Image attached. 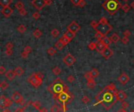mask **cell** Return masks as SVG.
<instances>
[{
  "instance_id": "ee69618b",
  "label": "cell",
  "mask_w": 134,
  "mask_h": 112,
  "mask_svg": "<svg viewBox=\"0 0 134 112\" xmlns=\"http://www.w3.org/2000/svg\"><path fill=\"white\" fill-rule=\"evenodd\" d=\"M122 108H124V109H127L128 107H129V104H128V102H126V100H124V101L122 102Z\"/></svg>"
},
{
  "instance_id": "484cf974",
  "label": "cell",
  "mask_w": 134,
  "mask_h": 112,
  "mask_svg": "<svg viewBox=\"0 0 134 112\" xmlns=\"http://www.w3.org/2000/svg\"><path fill=\"white\" fill-rule=\"evenodd\" d=\"M91 75L93 76V78H97L98 76H99V71H98V70L97 68H93L91 70Z\"/></svg>"
},
{
  "instance_id": "db71d44e",
  "label": "cell",
  "mask_w": 134,
  "mask_h": 112,
  "mask_svg": "<svg viewBox=\"0 0 134 112\" xmlns=\"http://www.w3.org/2000/svg\"><path fill=\"white\" fill-rule=\"evenodd\" d=\"M36 75H37L38 78H41V79H43V78H44L43 74L41 73V72H37V73H36Z\"/></svg>"
},
{
  "instance_id": "6f0895ef",
  "label": "cell",
  "mask_w": 134,
  "mask_h": 112,
  "mask_svg": "<svg viewBox=\"0 0 134 112\" xmlns=\"http://www.w3.org/2000/svg\"><path fill=\"white\" fill-rule=\"evenodd\" d=\"M6 72V68L4 66H0V73L4 74Z\"/></svg>"
},
{
  "instance_id": "60d3db41",
  "label": "cell",
  "mask_w": 134,
  "mask_h": 112,
  "mask_svg": "<svg viewBox=\"0 0 134 112\" xmlns=\"http://www.w3.org/2000/svg\"><path fill=\"white\" fill-rule=\"evenodd\" d=\"M32 104H33V106H34V107H35V108H36L37 109V110H38V111H39L40 110V103L39 102H38V101H35V102H33V103H32Z\"/></svg>"
},
{
  "instance_id": "7402d4cb",
  "label": "cell",
  "mask_w": 134,
  "mask_h": 112,
  "mask_svg": "<svg viewBox=\"0 0 134 112\" xmlns=\"http://www.w3.org/2000/svg\"><path fill=\"white\" fill-rule=\"evenodd\" d=\"M111 38V39L112 41V42H114V43H117L119 40H120V37L118 36V35L116 34V33H114V34H112L111 35V36L110 37Z\"/></svg>"
},
{
  "instance_id": "8fae6325",
  "label": "cell",
  "mask_w": 134,
  "mask_h": 112,
  "mask_svg": "<svg viewBox=\"0 0 134 112\" xmlns=\"http://www.w3.org/2000/svg\"><path fill=\"white\" fill-rule=\"evenodd\" d=\"M1 13L4 17H10L11 16V14L13 13V9L10 8V6H5L2 9Z\"/></svg>"
},
{
  "instance_id": "7dc6e473",
  "label": "cell",
  "mask_w": 134,
  "mask_h": 112,
  "mask_svg": "<svg viewBox=\"0 0 134 112\" xmlns=\"http://www.w3.org/2000/svg\"><path fill=\"white\" fill-rule=\"evenodd\" d=\"M82 101L84 103V104H87L88 102H89V98L86 96H83L82 99Z\"/></svg>"
},
{
  "instance_id": "30bf717a",
  "label": "cell",
  "mask_w": 134,
  "mask_h": 112,
  "mask_svg": "<svg viewBox=\"0 0 134 112\" xmlns=\"http://www.w3.org/2000/svg\"><path fill=\"white\" fill-rule=\"evenodd\" d=\"M70 99V96H69V93H67L66 92H62L61 93H59L58 95V100L60 101H61L63 104L64 103H66L67 100H69Z\"/></svg>"
},
{
  "instance_id": "94428289",
  "label": "cell",
  "mask_w": 134,
  "mask_h": 112,
  "mask_svg": "<svg viewBox=\"0 0 134 112\" xmlns=\"http://www.w3.org/2000/svg\"><path fill=\"white\" fill-rule=\"evenodd\" d=\"M118 112H127V111H126V109L122 108V109H120V110H118Z\"/></svg>"
},
{
  "instance_id": "f1b7e54d",
  "label": "cell",
  "mask_w": 134,
  "mask_h": 112,
  "mask_svg": "<svg viewBox=\"0 0 134 112\" xmlns=\"http://www.w3.org/2000/svg\"><path fill=\"white\" fill-rule=\"evenodd\" d=\"M26 30H27V28L24 24H20L19 27H17V31L21 34L24 33V32L26 31Z\"/></svg>"
},
{
  "instance_id": "9c48e42d",
  "label": "cell",
  "mask_w": 134,
  "mask_h": 112,
  "mask_svg": "<svg viewBox=\"0 0 134 112\" xmlns=\"http://www.w3.org/2000/svg\"><path fill=\"white\" fill-rule=\"evenodd\" d=\"M67 30L72 31V32H74V33H77V32L80 30V28H80V25L76 21H72L69 25L67 26Z\"/></svg>"
},
{
  "instance_id": "4dcf8cb0",
  "label": "cell",
  "mask_w": 134,
  "mask_h": 112,
  "mask_svg": "<svg viewBox=\"0 0 134 112\" xmlns=\"http://www.w3.org/2000/svg\"><path fill=\"white\" fill-rule=\"evenodd\" d=\"M97 42H92L88 45V48L89 49H91V50H94V49H97Z\"/></svg>"
},
{
  "instance_id": "5bb4252c",
  "label": "cell",
  "mask_w": 134,
  "mask_h": 112,
  "mask_svg": "<svg viewBox=\"0 0 134 112\" xmlns=\"http://www.w3.org/2000/svg\"><path fill=\"white\" fill-rule=\"evenodd\" d=\"M116 97H117V100L122 102L124 100H126V99L127 98V95L123 90H120V91H118L117 93H116Z\"/></svg>"
},
{
  "instance_id": "6da1fadb",
  "label": "cell",
  "mask_w": 134,
  "mask_h": 112,
  "mask_svg": "<svg viewBox=\"0 0 134 112\" xmlns=\"http://www.w3.org/2000/svg\"><path fill=\"white\" fill-rule=\"evenodd\" d=\"M102 6L108 12L110 15H114L116 12L119 10V9L122 8V5L118 0H106L102 4Z\"/></svg>"
},
{
  "instance_id": "44dd1931",
  "label": "cell",
  "mask_w": 134,
  "mask_h": 112,
  "mask_svg": "<svg viewBox=\"0 0 134 112\" xmlns=\"http://www.w3.org/2000/svg\"><path fill=\"white\" fill-rule=\"evenodd\" d=\"M13 71L17 76H21L24 74V70L22 67H17Z\"/></svg>"
},
{
  "instance_id": "e0dca14e",
  "label": "cell",
  "mask_w": 134,
  "mask_h": 112,
  "mask_svg": "<svg viewBox=\"0 0 134 112\" xmlns=\"http://www.w3.org/2000/svg\"><path fill=\"white\" fill-rule=\"evenodd\" d=\"M59 40L61 41V42L62 43H63L64 46H67V44H69V42L71 41V39H68V38H67L64 34L63 35H62V36H61V38H60V39H59Z\"/></svg>"
},
{
  "instance_id": "bcb514c9",
  "label": "cell",
  "mask_w": 134,
  "mask_h": 112,
  "mask_svg": "<svg viewBox=\"0 0 134 112\" xmlns=\"http://www.w3.org/2000/svg\"><path fill=\"white\" fill-rule=\"evenodd\" d=\"M90 25H91V27L93 28V29H95L97 28V26L98 25V22H97L96 20H92L91 23H90Z\"/></svg>"
},
{
  "instance_id": "74e56055",
  "label": "cell",
  "mask_w": 134,
  "mask_h": 112,
  "mask_svg": "<svg viewBox=\"0 0 134 112\" xmlns=\"http://www.w3.org/2000/svg\"><path fill=\"white\" fill-rule=\"evenodd\" d=\"M84 77L85 78V79L86 80H89V79H92V78H93V76L91 75V73H90V71L89 72H85V74H84Z\"/></svg>"
},
{
  "instance_id": "8992f818",
  "label": "cell",
  "mask_w": 134,
  "mask_h": 112,
  "mask_svg": "<svg viewBox=\"0 0 134 112\" xmlns=\"http://www.w3.org/2000/svg\"><path fill=\"white\" fill-rule=\"evenodd\" d=\"M63 61L64 63L66 64L67 66L70 67V66H72L73 64L76 62V59L75 57L72 56L71 53H68L67 55H66L63 59Z\"/></svg>"
},
{
  "instance_id": "c3c4849f",
  "label": "cell",
  "mask_w": 134,
  "mask_h": 112,
  "mask_svg": "<svg viewBox=\"0 0 134 112\" xmlns=\"http://www.w3.org/2000/svg\"><path fill=\"white\" fill-rule=\"evenodd\" d=\"M123 35L125 37H128L129 38L130 35H131V32H130V31H129V30H126L125 31H123Z\"/></svg>"
},
{
  "instance_id": "816d5d0a",
  "label": "cell",
  "mask_w": 134,
  "mask_h": 112,
  "mask_svg": "<svg viewBox=\"0 0 134 112\" xmlns=\"http://www.w3.org/2000/svg\"><path fill=\"white\" fill-rule=\"evenodd\" d=\"M67 80L69 82H71V83H72V82L74 81V76L73 75H69L67 77Z\"/></svg>"
},
{
  "instance_id": "003e7915",
  "label": "cell",
  "mask_w": 134,
  "mask_h": 112,
  "mask_svg": "<svg viewBox=\"0 0 134 112\" xmlns=\"http://www.w3.org/2000/svg\"><path fill=\"white\" fill-rule=\"evenodd\" d=\"M130 112H134V110H132V111H131Z\"/></svg>"
},
{
  "instance_id": "be15d7a7",
  "label": "cell",
  "mask_w": 134,
  "mask_h": 112,
  "mask_svg": "<svg viewBox=\"0 0 134 112\" xmlns=\"http://www.w3.org/2000/svg\"><path fill=\"white\" fill-rule=\"evenodd\" d=\"M2 112H10V111L8 110V109H6V108H5V109H3V110H2Z\"/></svg>"
},
{
  "instance_id": "e575fe53",
  "label": "cell",
  "mask_w": 134,
  "mask_h": 112,
  "mask_svg": "<svg viewBox=\"0 0 134 112\" xmlns=\"http://www.w3.org/2000/svg\"><path fill=\"white\" fill-rule=\"evenodd\" d=\"M8 87H9V84L7 83L6 82H5V81H2L1 82V84H0V88H1L2 90L6 89Z\"/></svg>"
},
{
  "instance_id": "7bdbcfd3",
  "label": "cell",
  "mask_w": 134,
  "mask_h": 112,
  "mask_svg": "<svg viewBox=\"0 0 134 112\" xmlns=\"http://www.w3.org/2000/svg\"><path fill=\"white\" fill-rule=\"evenodd\" d=\"M32 17H33V18L35 20H38L40 18V13H38V12H35V13H33V15H32Z\"/></svg>"
},
{
  "instance_id": "680465c9",
  "label": "cell",
  "mask_w": 134,
  "mask_h": 112,
  "mask_svg": "<svg viewBox=\"0 0 134 112\" xmlns=\"http://www.w3.org/2000/svg\"><path fill=\"white\" fill-rule=\"evenodd\" d=\"M53 3L52 0H46V6H49Z\"/></svg>"
},
{
  "instance_id": "ba28073f",
  "label": "cell",
  "mask_w": 134,
  "mask_h": 112,
  "mask_svg": "<svg viewBox=\"0 0 134 112\" xmlns=\"http://www.w3.org/2000/svg\"><path fill=\"white\" fill-rule=\"evenodd\" d=\"M12 100H13V102L17 103V104H22L24 103V98L22 95L19 92H14L12 95Z\"/></svg>"
},
{
  "instance_id": "8d00e7d4",
  "label": "cell",
  "mask_w": 134,
  "mask_h": 112,
  "mask_svg": "<svg viewBox=\"0 0 134 112\" xmlns=\"http://www.w3.org/2000/svg\"><path fill=\"white\" fill-rule=\"evenodd\" d=\"M99 22L100 24H108V19H107L105 17H101V18L100 19V21Z\"/></svg>"
},
{
  "instance_id": "52a82bcc",
  "label": "cell",
  "mask_w": 134,
  "mask_h": 112,
  "mask_svg": "<svg viewBox=\"0 0 134 112\" xmlns=\"http://www.w3.org/2000/svg\"><path fill=\"white\" fill-rule=\"evenodd\" d=\"M32 6L38 10H42L44 6H46V0H32Z\"/></svg>"
},
{
  "instance_id": "9a60e30c",
  "label": "cell",
  "mask_w": 134,
  "mask_h": 112,
  "mask_svg": "<svg viewBox=\"0 0 134 112\" xmlns=\"http://www.w3.org/2000/svg\"><path fill=\"white\" fill-rule=\"evenodd\" d=\"M107 48V46L104 45V42H102V41H100V42H97V51L98 53H102L104 49H105Z\"/></svg>"
},
{
  "instance_id": "d590c367",
  "label": "cell",
  "mask_w": 134,
  "mask_h": 112,
  "mask_svg": "<svg viewBox=\"0 0 134 112\" xmlns=\"http://www.w3.org/2000/svg\"><path fill=\"white\" fill-rule=\"evenodd\" d=\"M51 35H52V36L53 37H54V38H57L59 35H60V31L59 30H57V29H53L52 31H51Z\"/></svg>"
},
{
  "instance_id": "f5cc1de1",
  "label": "cell",
  "mask_w": 134,
  "mask_h": 112,
  "mask_svg": "<svg viewBox=\"0 0 134 112\" xmlns=\"http://www.w3.org/2000/svg\"><path fill=\"white\" fill-rule=\"evenodd\" d=\"M85 5H86V2H85V0H81V1H80V2H79V7H84Z\"/></svg>"
},
{
  "instance_id": "ac0fdd59",
  "label": "cell",
  "mask_w": 134,
  "mask_h": 112,
  "mask_svg": "<svg viewBox=\"0 0 134 112\" xmlns=\"http://www.w3.org/2000/svg\"><path fill=\"white\" fill-rule=\"evenodd\" d=\"M96 85H97V82H95L94 78L89 79V80L87 81V86L89 88V89H93V88L96 86Z\"/></svg>"
},
{
  "instance_id": "cb8c5ba5",
  "label": "cell",
  "mask_w": 134,
  "mask_h": 112,
  "mask_svg": "<svg viewBox=\"0 0 134 112\" xmlns=\"http://www.w3.org/2000/svg\"><path fill=\"white\" fill-rule=\"evenodd\" d=\"M104 37H105V35H104V34H102V33H100V32H99V31H97L96 34H95V38L97 39L98 42L102 41Z\"/></svg>"
},
{
  "instance_id": "ffe728a7",
  "label": "cell",
  "mask_w": 134,
  "mask_h": 112,
  "mask_svg": "<svg viewBox=\"0 0 134 112\" xmlns=\"http://www.w3.org/2000/svg\"><path fill=\"white\" fill-rule=\"evenodd\" d=\"M102 42H104V45H105L107 47H109L110 45L111 44L112 41H111V38H108V37L105 36V37L104 38V39L102 40Z\"/></svg>"
},
{
  "instance_id": "681fc988",
  "label": "cell",
  "mask_w": 134,
  "mask_h": 112,
  "mask_svg": "<svg viewBox=\"0 0 134 112\" xmlns=\"http://www.w3.org/2000/svg\"><path fill=\"white\" fill-rule=\"evenodd\" d=\"M80 1H81V0H71V2L74 6H79Z\"/></svg>"
},
{
  "instance_id": "03108f58",
  "label": "cell",
  "mask_w": 134,
  "mask_h": 112,
  "mask_svg": "<svg viewBox=\"0 0 134 112\" xmlns=\"http://www.w3.org/2000/svg\"><path fill=\"white\" fill-rule=\"evenodd\" d=\"M123 1H124V2H129V0H123Z\"/></svg>"
},
{
  "instance_id": "603a6c76",
  "label": "cell",
  "mask_w": 134,
  "mask_h": 112,
  "mask_svg": "<svg viewBox=\"0 0 134 112\" xmlns=\"http://www.w3.org/2000/svg\"><path fill=\"white\" fill-rule=\"evenodd\" d=\"M13 2V0H0V4L2 6H9Z\"/></svg>"
},
{
  "instance_id": "f907efd6",
  "label": "cell",
  "mask_w": 134,
  "mask_h": 112,
  "mask_svg": "<svg viewBox=\"0 0 134 112\" xmlns=\"http://www.w3.org/2000/svg\"><path fill=\"white\" fill-rule=\"evenodd\" d=\"M19 13H20L21 16H25L26 14H27V11L25 10V9L24 8V9H21V10H19Z\"/></svg>"
},
{
  "instance_id": "7a4b0ae2",
  "label": "cell",
  "mask_w": 134,
  "mask_h": 112,
  "mask_svg": "<svg viewBox=\"0 0 134 112\" xmlns=\"http://www.w3.org/2000/svg\"><path fill=\"white\" fill-rule=\"evenodd\" d=\"M112 29L113 27L111 24H103L98 22V25L95 28V30H96V31H99L100 33L104 34L105 36H107L112 31Z\"/></svg>"
},
{
  "instance_id": "d4e9b609",
  "label": "cell",
  "mask_w": 134,
  "mask_h": 112,
  "mask_svg": "<svg viewBox=\"0 0 134 112\" xmlns=\"http://www.w3.org/2000/svg\"><path fill=\"white\" fill-rule=\"evenodd\" d=\"M105 89H106V90H108V91H111V92H115V91H117V90H116L115 85L114 83H111L110 85H107V86L105 87Z\"/></svg>"
},
{
  "instance_id": "4fadbf2b",
  "label": "cell",
  "mask_w": 134,
  "mask_h": 112,
  "mask_svg": "<svg viewBox=\"0 0 134 112\" xmlns=\"http://www.w3.org/2000/svg\"><path fill=\"white\" fill-rule=\"evenodd\" d=\"M113 53H113L112 49H110L109 47H107V48L104 49V50L102 53H101V55H102L105 59H107V60H108V59L111 58L112 57Z\"/></svg>"
},
{
  "instance_id": "f546056e",
  "label": "cell",
  "mask_w": 134,
  "mask_h": 112,
  "mask_svg": "<svg viewBox=\"0 0 134 112\" xmlns=\"http://www.w3.org/2000/svg\"><path fill=\"white\" fill-rule=\"evenodd\" d=\"M61 72V67H58V66H56V67H53V73L54 74V75H60Z\"/></svg>"
},
{
  "instance_id": "5b68a950",
  "label": "cell",
  "mask_w": 134,
  "mask_h": 112,
  "mask_svg": "<svg viewBox=\"0 0 134 112\" xmlns=\"http://www.w3.org/2000/svg\"><path fill=\"white\" fill-rule=\"evenodd\" d=\"M13 100H11L6 98V97H5L2 95L0 96V107L2 109H5L8 107H10L13 104Z\"/></svg>"
},
{
  "instance_id": "836d02e7",
  "label": "cell",
  "mask_w": 134,
  "mask_h": 112,
  "mask_svg": "<svg viewBox=\"0 0 134 112\" xmlns=\"http://www.w3.org/2000/svg\"><path fill=\"white\" fill-rule=\"evenodd\" d=\"M24 4H23V2L21 1H18V2H16V4H15V7H16L17 10H21V9H24Z\"/></svg>"
},
{
  "instance_id": "91938a15",
  "label": "cell",
  "mask_w": 134,
  "mask_h": 112,
  "mask_svg": "<svg viewBox=\"0 0 134 112\" xmlns=\"http://www.w3.org/2000/svg\"><path fill=\"white\" fill-rule=\"evenodd\" d=\"M14 112H24V109L22 108H17Z\"/></svg>"
},
{
  "instance_id": "83f0119b",
  "label": "cell",
  "mask_w": 134,
  "mask_h": 112,
  "mask_svg": "<svg viewBox=\"0 0 134 112\" xmlns=\"http://www.w3.org/2000/svg\"><path fill=\"white\" fill-rule=\"evenodd\" d=\"M54 46H55V47H56V49H59V50H61V49H63L64 47L65 46L64 45V44L62 43L60 40L57 41V42H56L55 43V45H54Z\"/></svg>"
},
{
  "instance_id": "d6986e66",
  "label": "cell",
  "mask_w": 134,
  "mask_h": 112,
  "mask_svg": "<svg viewBox=\"0 0 134 112\" xmlns=\"http://www.w3.org/2000/svg\"><path fill=\"white\" fill-rule=\"evenodd\" d=\"M64 35H66V36H67L69 39L72 40L73 39H74V38H75L76 33H74V32L71 31H69V30H67V31L64 33Z\"/></svg>"
},
{
  "instance_id": "f35d334b",
  "label": "cell",
  "mask_w": 134,
  "mask_h": 112,
  "mask_svg": "<svg viewBox=\"0 0 134 112\" xmlns=\"http://www.w3.org/2000/svg\"><path fill=\"white\" fill-rule=\"evenodd\" d=\"M50 111H51V112H59L60 111V107L56 104H54L51 107V110Z\"/></svg>"
},
{
  "instance_id": "3957f363",
  "label": "cell",
  "mask_w": 134,
  "mask_h": 112,
  "mask_svg": "<svg viewBox=\"0 0 134 112\" xmlns=\"http://www.w3.org/2000/svg\"><path fill=\"white\" fill-rule=\"evenodd\" d=\"M51 87H53V91L56 93H61L64 91V84L62 82L61 78H57L54 81V82L52 84Z\"/></svg>"
},
{
  "instance_id": "7c38bea8",
  "label": "cell",
  "mask_w": 134,
  "mask_h": 112,
  "mask_svg": "<svg viewBox=\"0 0 134 112\" xmlns=\"http://www.w3.org/2000/svg\"><path fill=\"white\" fill-rule=\"evenodd\" d=\"M118 81L122 85H126V83H128V82L129 81V75L125 72L122 73V75L119 76V78H118Z\"/></svg>"
},
{
  "instance_id": "1f68e13d",
  "label": "cell",
  "mask_w": 134,
  "mask_h": 112,
  "mask_svg": "<svg viewBox=\"0 0 134 112\" xmlns=\"http://www.w3.org/2000/svg\"><path fill=\"white\" fill-rule=\"evenodd\" d=\"M130 8H131L130 5H129L128 3H126V4H124L122 6V10L125 13H128V12L129 11Z\"/></svg>"
},
{
  "instance_id": "e7e4bbea",
  "label": "cell",
  "mask_w": 134,
  "mask_h": 112,
  "mask_svg": "<svg viewBox=\"0 0 134 112\" xmlns=\"http://www.w3.org/2000/svg\"><path fill=\"white\" fill-rule=\"evenodd\" d=\"M130 6L132 7L133 9H134V1H133V2L130 3Z\"/></svg>"
},
{
  "instance_id": "277c9868",
  "label": "cell",
  "mask_w": 134,
  "mask_h": 112,
  "mask_svg": "<svg viewBox=\"0 0 134 112\" xmlns=\"http://www.w3.org/2000/svg\"><path fill=\"white\" fill-rule=\"evenodd\" d=\"M28 80L35 88H38V86H40L42 83H43V79L38 78L36 75V73H33L32 75H30Z\"/></svg>"
},
{
  "instance_id": "b9f144b4",
  "label": "cell",
  "mask_w": 134,
  "mask_h": 112,
  "mask_svg": "<svg viewBox=\"0 0 134 112\" xmlns=\"http://www.w3.org/2000/svg\"><path fill=\"white\" fill-rule=\"evenodd\" d=\"M121 41H122V42L123 44H125V45H126V44H128L129 43V38L128 37H123L122 39H121Z\"/></svg>"
},
{
  "instance_id": "ab89813d",
  "label": "cell",
  "mask_w": 134,
  "mask_h": 112,
  "mask_svg": "<svg viewBox=\"0 0 134 112\" xmlns=\"http://www.w3.org/2000/svg\"><path fill=\"white\" fill-rule=\"evenodd\" d=\"M13 44L11 42H8L6 45V49H13Z\"/></svg>"
},
{
  "instance_id": "f6af8a7d",
  "label": "cell",
  "mask_w": 134,
  "mask_h": 112,
  "mask_svg": "<svg viewBox=\"0 0 134 112\" xmlns=\"http://www.w3.org/2000/svg\"><path fill=\"white\" fill-rule=\"evenodd\" d=\"M24 51L27 52L28 53H31L32 49H31V47L30 46H26L24 47Z\"/></svg>"
},
{
  "instance_id": "4316f807",
  "label": "cell",
  "mask_w": 134,
  "mask_h": 112,
  "mask_svg": "<svg viewBox=\"0 0 134 112\" xmlns=\"http://www.w3.org/2000/svg\"><path fill=\"white\" fill-rule=\"evenodd\" d=\"M42 35H43V33H42V31L39 30V29H35L33 32V35L36 38V39H39V38L42 36Z\"/></svg>"
},
{
  "instance_id": "d6a6232c",
  "label": "cell",
  "mask_w": 134,
  "mask_h": 112,
  "mask_svg": "<svg viewBox=\"0 0 134 112\" xmlns=\"http://www.w3.org/2000/svg\"><path fill=\"white\" fill-rule=\"evenodd\" d=\"M56 53V49L55 48H53V47H50V48L48 49V50H47V53L49 56H53Z\"/></svg>"
},
{
  "instance_id": "6125c7cd",
  "label": "cell",
  "mask_w": 134,
  "mask_h": 112,
  "mask_svg": "<svg viewBox=\"0 0 134 112\" xmlns=\"http://www.w3.org/2000/svg\"><path fill=\"white\" fill-rule=\"evenodd\" d=\"M39 111L40 112H46L47 110H46V108H42V109H40V110H39Z\"/></svg>"
},
{
  "instance_id": "2e32d148",
  "label": "cell",
  "mask_w": 134,
  "mask_h": 112,
  "mask_svg": "<svg viewBox=\"0 0 134 112\" xmlns=\"http://www.w3.org/2000/svg\"><path fill=\"white\" fill-rule=\"evenodd\" d=\"M16 76H17L16 74H15L14 71H13V70H9L6 73V77L10 81L13 80Z\"/></svg>"
},
{
  "instance_id": "11a10c76",
  "label": "cell",
  "mask_w": 134,
  "mask_h": 112,
  "mask_svg": "<svg viewBox=\"0 0 134 112\" xmlns=\"http://www.w3.org/2000/svg\"><path fill=\"white\" fill-rule=\"evenodd\" d=\"M6 53L7 56H11L13 54V49H6Z\"/></svg>"
},
{
  "instance_id": "9f6ffc18",
  "label": "cell",
  "mask_w": 134,
  "mask_h": 112,
  "mask_svg": "<svg viewBox=\"0 0 134 112\" xmlns=\"http://www.w3.org/2000/svg\"><path fill=\"white\" fill-rule=\"evenodd\" d=\"M28 54H29V53H27V52L23 51V52L21 53V57H22L23 58H27V57H28Z\"/></svg>"
}]
</instances>
